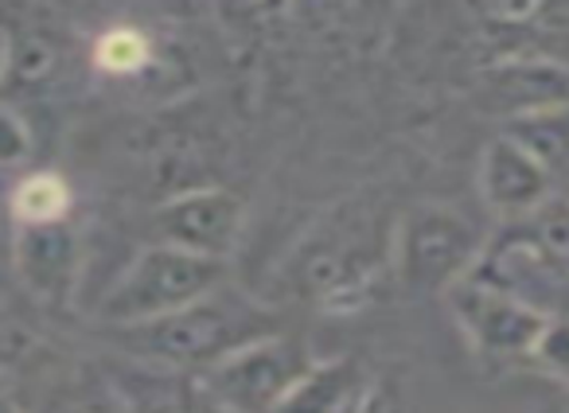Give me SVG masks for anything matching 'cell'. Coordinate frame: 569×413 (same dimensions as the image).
Wrapping results in <instances>:
<instances>
[{
  "label": "cell",
  "mask_w": 569,
  "mask_h": 413,
  "mask_svg": "<svg viewBox=\"0 0 569 413\" xmlns=\"http://www.w3.org/2000/svg\"><path fill=\"white\" fill-rule=\"evenodd\" d=\"M476 98L491 118H503V125H515L522 118L569 105V71L550 59H507V63L480 74Z\"/></svg>",
  "instance_id": "obj_11"
},
{
  "label": "cell",
  "mask_w": 569,
  "mask_h": 413,
  "mask_svg": "<svg viewBox=\"0 0 569 413\" xmlns=\"http://www.w3.org/2000/svg\"><path fill=\"white\" fill-rule=\"evenodd\" d=\"M398 219L363 199L332 206L284 258L273 278L269 301L317 304V309H348L371 293L375 281L395 265Z\"/></svg>",
  "instance_id": "obj_2"
},
{
  "label": "cell",
  "mask_w": 569,
  "mask_h": 413,
  "mask_svg": "<svg viewBox=\"0 0 569 413\" xmlns=\"http://www.w3.org/2000/svg\"><path fill=\"white\" fill-rule=\"evenodd\" d=\"M157 63V43L137 24H110L90 43V71L106 82H133Z\"/></svg>",
  "instance_id": "obj_16"
},
{
  "label": "cell",
  "mask_w": 569,
  "mask_h": 413,
  "mask_svg": "<svg viewBox=\"0 0 569 413\" xmlns=\"http://www.w3.org/2000/svg\"><path fill=\"white\" fill-rule=\"evenodd\" d=\"M535 363L569 386V316H558V312L550 316V328H546L542 343H538Z\"/></svg>",
  "instance_id": "obj_17"
},
{
  "label": "cell",
  "mask_w": 569,
  "mask_h": 413,
  "mask_svg": "<svg viewBox=\"0 0 569 413\" xmlns=\"http://www.w3.org/2000/svg\"><path fill=\"white\" fill-rule=\"evenodd\" d=\"M320 359L297 332H269L196 374L230 413H277Z\"/></svg>",
  "instance_id": "obj_7"
},
{
  "label": "cell",
  "mask_w": 569,
  "mask_h": 413,
  "mask_svg": "<svg viewBox=\"0 0 569 413\" xmlns=\"http://www.w3.org/2000/svg\"><path fill=\"white\" fill-rule=\"evenodd\" d=\"M222 285H230V270L222 258L152 242L98 296L94 324H141V320L168 316L219 293Z\"/></svg>",
  "instance_id": "obj_3"
},
{
  "label": "cell",
  "mask_w": 569,
  "mask_h": 413,
  "mask_svg": "<svg viewBox=\"0 0 569 413\" xmlns=\"http://www.w3.org/2000/svg\"><path fill=\"white\" fill-rule=\"evenodd\" d=\"M258 4H266V9H281V4H289V0H258Z\"/></svg>",
  "instance_id": "obj_21"
},
{
  "label": "cell",
  "mask_w": 569,
  "mask_h": 413,
  "mask_svg": "<svg viewBox=\"0 0 569 413\" xmlns=\"http://www.w3.org/2000/svg\"><path fill=\"white\" fill-rule=\"evenodd\" d=\"M561 195H566V199H569V180H566V183H561Z\"/></svg>",
  "instance_id": "obj_22"
},
{
  "label": "cell",
  "mask_w": 569,
  "mask_h": 413,
  "mask_svg": "<svg viewBox=\"0 0 569 413\" xmlns=\"http://www.w3.org/2000/svg\"><path fill=\"white\" fill-rule=\"evenodd\" d=\"M488 239L468 215L452 206L421 203L398 219L395 270L410 293L445 296L452 285L472 278Z\"/></svg>",
  "instance_id": "obj_5"
},
{
  "label": "cell",
  "mask_w": 569,
  "mask_h": 413,
  "mask_svg": "<svg viewBox=\"0 0 569 413\" xmlns=\"http://www.w3.org/2000/svg\"><path fill=\"white\" fill-rule=\"evenodd\" d=\"M32 121H24L17 105H4V164H9V175L24 172V160L32 164Z\"/></svg>",
  "instance_id": "obj_18"
},
{
  "label": "cell",
  "mask_w": 569,
  "mask_h": 413,
  "mask_svg": "<svg viewBox=\"0 0 569 413\" xmlns=\"http://www.w3.org/2000/svg\"><path fill=\"white\" fill-rule=\"evenodd\" d=\"M242 223V199L227 188H214V183L188 188L180 195L164 199L157 206V215H152L157 242H168V246L191 250V254L203 258H222V262H230V254L238 250Z\"/></svg>",
  "instance_id": "obj_9"
},
{
  "label": "cell",
  "mask_w": 569,
  "mask_h": 413,
  "mask_svg": "<svg viewBox=\"0 0 569 413\" xmlns=\"http://www.w3.org/2000/svg\"><path fill=\"white\" fill-rule=\"evenodd\" d=\"M476 188H480L483 206L503 223H522L538 206L561 195L550 168L507 129L483 144L480 164H476Z\"/></svg>",
  "instance_id": "obj_10"
},
{
  "label": "cell",
  "mask_w": 569,
  "mask_h": 413,
  "mask_svg": "<svg viewBox=\"0 0 569 413\" xmlns=\"http://www.w3.org/2000/svg\"><path fill=\"white\" fill-rule=\"evenodd\" d=\"M118 382L133 413H230L222 402H214L196 374H168L126 363V374H118Z\"/></svg>",
  "instance_id": "obj_13"
},
{
  "label": "cell",
  "mask_w": 569,
  "mask_h": 413,
  "mask_svg": "<svg viewBox=\"0 0 569 413\" xmlns=\"http://www.w3.org/2000/svg\"><path fill=\"white\" fill-rule=\"evenodd\" d=\"M356 413H413V405H410V397H406L402 382L390 379V374H382V379L367 382Z\"/></svg>",
  "instance_id": "obj_19"
},
{
  "label": "cell",
  "mask_w": 569,
  "mask_h": 413,
  "mask_svg": "<svg viewBox=\"0 0 569 413\" xmlns=\"http://www.w3.org/2000/svg\"><path fill=\"white\" fill-rule=\"evenodd\" d=\"M367 382V366L356 355H340V359H320L297 390L281 402L277 413H351L363 397Z\"/></svg>",
  "instance_id": "obj_14"
},
{
  "label": "cell",
  "mask_w": 569,
  "mask_h": 413,
  "mask_svg": "<svg viewBox=\"0 0 569 413\" xmlns=\"http://www.w3.org/2000/svg\"><path fill=\"white\" fill-rule=\"evenodd\" d=\"M43 4H51V9H59V12H63V9H71L74 0H43Z\"/></svg>",
  "instance_id": "obj_20"
},
{
  "label": "cell",
  "mask_w": 569,
  "mask_h": 413,
  "mask_svg": "<svg viewBox=\"0 0 569 413\" xmlns=\"http://www.w3.org/2000/svg\"><path fill=\"white\" fill-rule=\"evenodd\" d=\"M43 0H9L4 20V105L43 98L71 63V40Z\"/></svg>",
  "instance_id": "obj_8"
},
{
  "label": "cell",
  "mask_w": 569,
  "mask_h": 413,
  "mask_svg": "<svg viewBox=\"0 0 569 413\" xmlns=\"http://www.w3.org/2000/svg\"><path fill=\"white\" fill-rule=\"evenodd\" d=\"M351 413H356V410H351Z\"/></svg>",
  "instance_id": "obj_23"
},
{
  "label": "cell",
  "mask_w": 569,
  "mask_h": 413,
  "mask_svg": "<svg viewBox=\"0 0 569 413\" xmlns=\"http://www.w3.org/2000/svg\"><path fill=\"white\" fill-rule=\"evenodd\" d=\"M284 316L273 301L222 285L219 293L141 324H94V340L118 363L149 366L168 374H203L230 351L281 332Z\"/></svg>",
  "instance_id": "obj_1"
},
{
  "label": "cell",
  "mask_w": 569,
  "mask_h": 413,
  "mask_svg": "<svg viewBox=\"0 0 569 413\" xmlns=\"http://www.w3.org/2000/svg\"><path fill=\"white\" fill-rule=\"evenodd\" d=\"M71 206H74L71 183L59 172H51V168H24V172L12 175V183H9L12 231L71 223Z\"/></svg>",
  "instance_id": "obj_15"
},
{
  "label": "cell",
  "mask_w": 569,
  "mask_h": 413,
  "mask_svg": "<svg viewBox=\"0 0 569 413\" xmlns=\"http://www.w3.org/2000/svg\"><path fill=\"white\" fill-rule=\"evenodd\" d=\"M9 405L17 413H133L118 374L71 359L9 324Z\"/></svg>",
  "instance_id": "obj_4"
},
{
  "label": "cell",
  "mask_w": 569,
  "mask_h": 413,
  "mask_svg": "<svg viewBox=\"0 0 569 413\" xmlns=\"http://www.w3.org/2000/svg\"><path fill=\"white\" fill-rule=\"evenodd\" d=\"M79 258L82 242L71 223L12 231L17 278L28 285V296H40L43 304H71L74 281H79Z\"/></svg>",
  "instance_id": "obj_12"
},
{
  "label": "cell",
  "mask_w": 569,
  "mask_h": 413,
  "mask_svg": "<svg viewBox=\"0 0 569 413\" xmlns=\"http://www.w3.org/2000/svg\"><path fill=\"white\" fill-rule=\"evenodd\" d=\"M452 312V324L465 335L468 351L488 366H519L535 363L538 343H542L550 316L542 304L527 296L499 289L483 278H465L445 293Z\"/></svg>",
  "instance_id": "obj_6"
}]
</instances>
